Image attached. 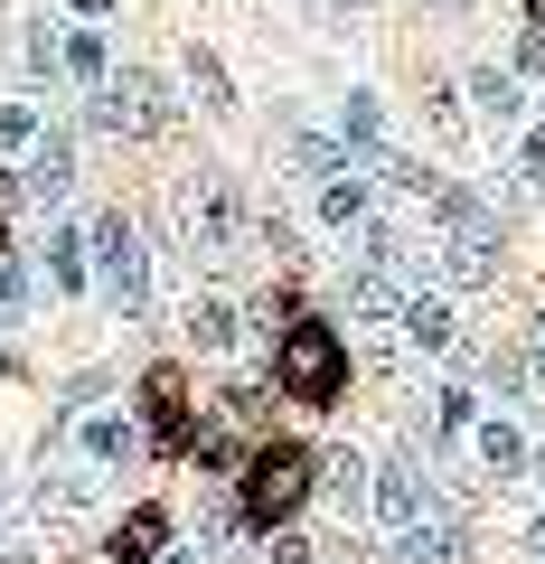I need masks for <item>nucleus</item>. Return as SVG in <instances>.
Segmentation results:
<instances>
[{"instance_id": "1", "label": "nucleus", "mask_w": 545, "mask_h": 564, "mask_svg": "<svg viewBox=\"0 0 545 564\" xmlns=\"http://www.w3.org/2000/svg\"><path fill=\"white\" fill-rule=\"evenodd\" d=\"M273 377L292 404H339L348 395V339L329 321H283L273 329Z\"/></svg>"}, {"instance_id": "2", "label": "nucleus", "mask_w": 545, "mask_h": 564, "mask_svg": "<svg viewBox=\"0 0 545 564\" xmlns=\"http://www.w3.org/2000/svg\"><path fill=\"white\" fill-rule=\"evenodd\" d=\"M85 254H95V282H103V302L122 311V321H142L151 311V254H142V236H132V217H95V236H85Z\"/></svg>"}, {"instance_id": "3", "label": "nucleus", "mask_w": 545, "mask_h": 564, "mask_svg": "<svg viewBox=\"0 0 545 564\" xmlns=\"http://www.w3.org/2000/svg\"><path fill=\"white\" fill-rule=\"evenodd\" d=\"M310 480H320V462H310V452H292V443H263L254 462H244V489H236V508L254 527H283L292 508L310 499Z\"/></svg>"}, {"instance_id": "4", "label": "nucleus", "mask_w": 545, "mask_h": 564, "mask_svg": "<svg viewBox=\"0 0 545 564\" xmlns=\"http://www.w3.org/2000/svg\"><path fill=\"white\" fill-rule=\"evenodd\" d=\"M95 122H103L113 141H161L170 122H179V104H170V85H161V76L122 66V76H103V95H95Z\"/></svg>"}, {"instance_id": "5", "label": "nucleus", "mask_w": 545, "mask_h": 564, "mask_svg": "<svg viewBox=\"0 0 545 564\" xmlns=\"http://www.w3.org/2000/svg\"><path fill=\"white\" fill-rule=\"evenodd\" d=\"M179 217H188V254H207V263L244 254V207H236V188H226V180H198L179 198Z\"/></svg>"}, {"instance_id": "6", "label": "nucleus", "mask_w": 545, "mask_h": 564, "mask_svg": "<svg viewBox=\"0 0 545 564\" xmlns=\"http://www.w3.org/2000/svg\"><path fill=\"white\" fill-rule=\"evenodd\" d=\"M66 188H76V141H66V132H39V141H29V161H20V180H10V198L57 207Z\"/></svg>"}, {"instance_id": "7", "label": "nucleus", "mask_w": 545, "mask_h": 564, "mask_svg": "<svg viewBox=\"0 0 545 564\" xmlns=\"http://www.w3.org/2000/svg\"><path fill=\"white\" fill-rule=\"evenodd\" d=\"M443 273L451 282H499V217H451L443 226Z\"/></svg>"}, {"instance_id": "8", "label": "nucleus", "mask_w": 545, "mask_h": 564, "mask_svg": "<svg viewBox=\"0 0 545 564\" xmlns=\"http://www.w3.org/2000/svg\"><path fill=\"white\" fill-rule=\"evenodd\" d=\"M142 404H151V423H142V433H151L161 452H198V423H188V386L170 377V367H151Z\"/></svg>"}, {"instance_id": "9", "label": "nucleus", "mask_w": 545, "mask_h": 564, "mask_svg": "<svg viewBox=\"0 0 545 564\" xmlns=\"http://www.w3.org/2000/svg\"><path fill=\"white\" fill-rule=\"evenodd\" d=\"M367 499H377V518H385V527H414V518L433 508V480H424V462L404 452V462H385V470H377V489H367Z\"/></svg>"}, {"instance_id": "10", "label": "nucleus", "mask_w": 545, "mask_h": 564, "mask_svg": "<svg viewBox=\"0 0 545 564\" xmlns=\"http://www.w3.org/2000/svg\"><path fill=\"white\" fill-rule=\"evenodd\" d=\"M461 518H443V508H424L414 527H395V564H461Z\"/></svg>"}, {"instance_id": "11", "label": "nucleus", "mask_w": 545, "mask_h": 564, "mask_svg": "<svg viewBox=\"0 0 545 564\" xmlns=\"http://www.w3.org/2000/svg\"><path fill=\"white\" fill-rule=\"evenodd\" d=\"M395 329H404L414 348H451V339H461V329H451V302H443V292H424V282H404Z\"/></svg>"}, {"instance_id": "12", "label": "nucleus", "mask_w": 545, "mask_h": 564, "mask_svg": "<svg viewBox=\"0 0 545 564\" xmlns=\"http://www.w3.org/2000/svg\"><path fill=\"white\" fill-rule=\"evenodd\" d=\"M470 104H480V122H526V85H517V66H470V85H461Z\"/></svg>"}, {"instance_id": "13", "label": "nucleus", "mask_w": 545, "mask_h": 564, "mask_svg": "<svg viewBox=\"0 0 545 564\" xmlns=\"http://www.w3.org/2000/svg\"><path fill=\"white\" fill-rule=\"evenodd\" d=\"M29 499H39V518H85V508L103 499V480H95V470H39Z\"/></svg>"}, {"instance_id": "14", "label": "nucleus", "mask_w": 545, "mask_h": 564, "mask_svg": "<svg viewBox=\"0 0 545 564\" xmlns=\"http://www.w3.org/2000/svg\"><path fill=\"white\" fill-rule=\"evenodd\" d=\"M292 170L320 188V180H348V170H358V151H348V141H329V132H292Z\"/></svg>"}, {"instance_id": "15", "label": "nucleus", "mask_w": 545, "mask_h": 564, "mask_svg": "<svg viewBox=\"0 0 545 564\" xmlns=\"http://www.w3.org/2000/svg\"><path fill=\"white\" fill-rule=\"evenodd\" d=\"M161 536H170V508H132V518L113 527L103 555H113V564H151V555H161Z\"/></svg>"}, {"instance_id": "16", "label": "nucleus", "mask_w": 545, "mask_h": 564, "mask_svg": "<svg viewBox=\"0 0 545 564\" xmlns=\"http://www.w3.org/2000/svg\"><path fill=\"white\" fill-rule=\"evenodd\" d=\"M142 443H151V433L132 414H85V462H132Z\"/></svg>"}, {"instance_id": "17", "label": "nucleus", "mask_w": 545, "mask_h": 564, "mask_svg": "<svg viewBox=\"0 0 545 564\" xmlns=\"http://www.w3.org/2000/svg\"><path fill=\"white\" fill-rule=\"evenodd\" d=\"M470 433H480V462L499 470V480H517V470H526V433H517V423H508V414H480V423H470Z\"/></svg>"}, {"instance_id": "18", "label": "nucleus", "mask_w": 545, "mask_h": 564, "mask_svg": "<svg viewBox=\"0 0 545 564\" xmlns=\"http://www.w3.org/2000/svg\"><path fill=\"white\" fill-rule=\"evenodd\" d=\"M367 217H377V207H367V180H320V226H339V236H358Z\"/></svg>"}, {"instance_id": "19", "label": "nucleus", "mask_w": 545, "mask_h": 564, "mask_svg": "<svg viewBox=\"0 0 545 564\" xmlns=\"http://www.w3.org/2000/svg\"><path fill=\"white\" fill-rule=\"evenodd\" d=\"M236 329H244L236 302H217V292H207V302H188V339H198V348H236Z\"/></svg>"}, {"instance_id": "20", "label": "nucleus", "mask_w": 545, "mask_h": 564, "mask_svg": "<svg viewBox=\"0 0 545 564\" xmlns=\"http://www.w3.org/2000/svg\"><path fill=\"white\" fill-rule=\"evenodd\" d=\"M188 95H198L207 113H236V95H226V66H217V47H188Z\"/></svg>"}, {"instance_id": "21", "label": "nucleus", "mask_w": 545, "mask_h": 564, "mask_svg": "<svg viewBox=\"0 0 545 564\" xmlns=\"http://www.w3.org/2000/svg\"><path fill=\"white\" fill-rule=\"evenodd\" d=\"M320 470H329V489H339V508H348V518H358V508H367V489H377V470H367L358 452H329Z\"/></svg>"}, {"instance_id": "22", "label": "nucleus", "mask_w": 545, "mask_h": 564, "mask_svg": "<svg viewBox=\"0 0 545 564\" xmlns=\"http://www.w3.org/2000/svg\"><path fill=\"white\" fill-rule=\"evenodd\" d=\"M470 423H480V395L470 386H443L433 395V433H470Z\"/></svg>"}, {"instance_id": "23", "label": "nucleus", "mask_w": 545, "mask_h": 564, "mask_svg": "<svg viewBox=\"0 0 545 564\" xmlns=\"http://www.w3.org/2000/svg\"><path fill=\"white\" fill-rule=\"evenodd\" d=\"M47 273H57L66 292L85 282V236H76V226H57V236H47Z\"/></svg>"}, {"instance_id": "24", "label": "nucleus", "mask_w": 545, "mask_h": 564, "mask_svg": "<svg viewBox=\"0 0 545 564\" xmlns=\"http://www.w3.org/2000/svg\"><path fill=\"white\" fill-rule=\"evenodd\" d=\"M57 57H66V76H95V85H103V39H95V29L57 39Z\"/></svg>"}, {"instance_id": "25", "label": "nucleus", "mask_w": 545, "mask_h": 564, "mask_svg": "<svg viewBox=\"0 0 545 564\" xmlns=\"http://www.w3.org/2000/svg\"><path fill=\"white\" fill-rule=\"evenodd\" d=\"M29 141H39V113L29 104H0V151H29Z\"/></svg>"}, {"instance_id": "26", "label": "nucleus", "mask_w": 545, "mask_h": 564, "mask_svg": "<svg viewBox=\"0 0 545 564\" xmlns=\"http://www.w3.org/2000/svg\"><path fill=\"white\" fill-rule=\"evenodd\" d=\"M424 113H433V132H461V104H451V85H424Z\"/></svg>"}, {"instance_id": "27", "label": "nucleus", "mask_w": 545, "mask_h": 564, "mask_svg": "<svg viewBox=\"0 0 545 564\" xmlns=\"http://www.w3.org/2000/svg\"><path fill=\"white\" fill-rule=\"evenodd\" d=\"M29 302V273H20V263H10V254H0V321H10V311H20Z\"/></svg>"}, {"instance_id": "28", "label": "nucleus", "mask_w": 545, "mask_h": 564, "mask_svg": "<svg viewBox=\"0 0 545 564\" xmlns=\"http://www.w3.org/2000/svg\"><path fill=\"white\" fill-rule=\"evenodd\" d=\"M526 367H536V377H545V321H536V339H526Z\"/></svg>"}, {"instance_id": "29", "label": "nucleus", "mask_w": 545, "mask_h": 564, "mask_svg": "<svg viewBox=\"0 0 545 564\" xmlns=\"http://www.w3.org/2000/svg\"><path fill=\"white\" fill-rule=\"evenodd\" d=\"M424 10H443V20H470V0H424Z\"/></svg>"}, {"instance_id": "30", "label": "nucleus", "mask_w": 545, "mask_h": 564, "mask_svg": "<svg viewBox=\"0 0 545 564\" xmlns=\"http://www.w3.org/2000/svg\"><path fill=\"white\" fill-rule=\"evenodd\" d=\"M103 10H113V0H76V20H103Z\"/></svg>"}, {"instance_id": "31", "label": "nucleus", "mask_w": 545, "mask_h": 564, "mask_svg": "<svg viewBox=\"0 0 545 564\" xmlns=\"http://www.w3.org/2000/svg\"><path fill=\"white\" fill-rule=\"evenodd\" d=\"M526 29H545V0H526Z\"/></svg>"}, {"instance_id": "32", "label": "nucleus", "mask_w": 545, "mask_h": 564, "mask_svg": "<svg viewBox=\"0 0 545 564\" xmlns=\"http://www.w3.org/2000/svg\"><path fill=\"white\" fill-rule=\"evenodd\" d=\"M151 564H188V555H151Z\"/></svg>"}]
</instances>
